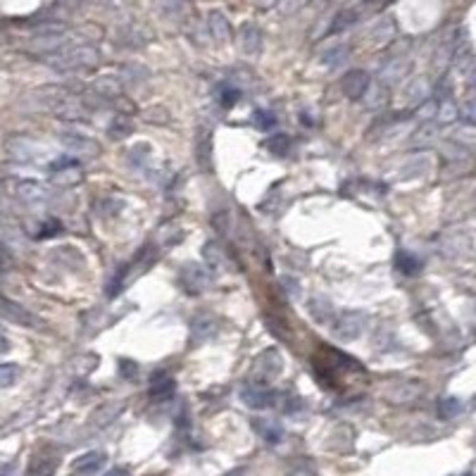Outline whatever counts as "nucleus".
Returning <instances> with one entry per match:
<instances>
[{
	"instance_id": "34",
	"label": "nucleus",
	"mask_w": 476,
	"mask_h": 476,
	"mask_svg": "<svg viewBox=\"0 0 476 476\" xmlns=\"http://www.w3.org/2000/svg\"><path fill=\"white\" fill-rule=\"evenodd\" d=\"M438 112V102L436 100H429V102H422V110H419V117L429 119Z\"/></svg>"
},
{
	"instance_id": "37",
	"label": "nucleus",
	"mask_w": 476,
	"mask_h": 476,
	"mask_svg": "<svg viewBox=\"0 0 476 476\" xmlns=\"http://www.w3.org/2000/svg\"><path fill=\"white\" fill-rule=\"evenodd\" d=\"M0 476H12V467H8V469H5V472L0 474Z\"/></svg>"
},
{
	"instance_id": "36",
	"label": "nucleus",
	"mask_w": 476,
	"mask_h": 476,
	"mask_svg": "<svg viewBox=\"0 0 476 476\" xmlns=\"http://www.w3.org/2000/svg\"><path fill=\"white\" fill-rule=\"evenodd\" d=\"M10 350V340H8V336H5V331L0 329V355H5Z\"/></svg>"
},
{
	"instance_id": "30",
	"label": "nucleus",
	"mask_w": 476,
	"mask_h": 476,
	"mask_svg": "<svg viewBox=\"0 0 476 476\" xmlns=\"http://www.w3.org/2000/svg\"><path fill=\"white\" fill-rule=\"evenodd\" d=\"M252 119H255V124L260 129H272L274 122H277L272 112H267V110H255V112H252Z\"/></svg>"
},
{
	"instance_id": "40",
	"label": "nucleus",
	"mask_w": 476,
	"mask_h": 476,
	"mask_svg": "<svg viewBox=\"0 0 476 476\" xmlns=\"http://www.w3.org/2000/svg\"><path fill=\"white\" fill-rule=\"evenodd\" d=\"M467 476H474V474H467Z\"/></svg>"
},
{
	"instance_id": "10",
	"label": "nucleus",
	"mask_w": 476,
	"mask_h": 476,
	"mask_svg": "<svg viewBox=\"0 0 476 476\" xmlns=\"http://www.w3.org/2000/svg\"><path fill=\"white\" fill-rule=\"evenodd\" d=\"M0 317L10 319V322H14V324H22V327H34L36 324V319L31 317V312H27L22 305L12 303V300H8L3 296H0Z\"/></svg>"
},
{
	"instance_id": "28",
	"label": "nucleus",
	"mask_w": 476,
	"mask_h": 476,
	"mask_svg": "<svg viewBox=\"0 0 476 476\" xmlns=\"http://www.w3.org/2000/svg\"><path fill=\"white\" fill-rule=\"evenodd\" d=\"M288 146H291L288 136H274V138H269V143H267V148L272 150L274 155H286Z\"/></svg>"
},
{
	"instance_id": "25",
	"label": "nucleus",
	"mask_w": 476,
	"mask_h": 476,
	"mask_svg": "<svg viewBox=\"0 0 476 476\" xmlns=\"http://www.w3.org/2000/svg\"><path fill=\"white\" fill-rule=\"evenodd\" d=\"M19 379V367L17 365H0V388L12 386Z\"/></svg>"
},
{
	"instance_id": "9",
	"label": "nucleus",
	"mask_w": 476,
	"mask_h": 476,
	"mask_svg": "<svg viewBox=\"0 0 476 476\" xmlns=\"http://www.w3.org/2000/svg\"><path fill=\"white\" fill-rule=\"evenodd\" d=\"M340 86H343L345 96L357 100V98H362L367 93V89H369V74H367L365 69H350L348 74L343 76Z\"/></svg>"
},
{
	"instance_id": "17",
	"label": "nucleus",
	"mask_w": 476,
	"mask_h": 476,
	"mask_svg": "<svg viewBox=\"0 0 476 476\" xmlns=\"http://www.w3.org/2000/svg\"><path fill=\"white\" fill-rule=\"evenodd\" d=\"M429 93V81L426 79H415L407 84L405 93H402V100L407 102V105H419V102H424V98H426Z\"/></svg>"
},
{
	"instance_id": "4",
	"label": "nucleus",
	"mask_w": 476,
	"mask_h": 476,
	"mask_svg": "<svg viewBox=\"0 0 476 476\" xmlns=\"http://www.w3.org/2000/svg\"><path fill=\"white\" fill-rule=\"evenodd\" d=\"M60 141H62V146H67V150H69L74 158H81V160L96 158V155L100 153V146L89 136H81V133H60Z\"/></svg>"
},
{
	"instance_id": "5",
	"label": "nucleus",
	"mask_w": 476,
	"mask_h": 476,
	"mask_svg": "<svg viewBox=\"0 0 476 476\" xmlns=\"http://www.w3.org/2000/svg\"><path fill=\"white\" fill-rule=\"evenodd\" d=\"M179 283H181V288H184L186 293L195 296V293H200V291H205V288H208L210 274L205 272V269L200 267V265H188V267L181 269Z\"/></svg>"
},
{
	"instance_id": "1",
	"label": "nucleus",
	"mask_w": 476,
	"mask_h": 476,
	"mask_svg": "<svg viewBox=\"0 0 476 476\" xmlns=\"http://www.w3.org/2000/svg\"><path fill=\"white\" fill-rule=\"evenodd\" d=\"M41 60L58 72H76V69H89V67L98 65L100 58H98V53L91 45L76 43L65 50H58V53H53V55H43Z\"/></svg>"
},
{
	"instance_id": "2",
	"label": "nucleus",
	"mask_w": 476,
	"mask_h": 476,
	"mask_svg": "<svg viewBox=\"0 0 476 476\" xmlns=\"http://www.w3.org/2000/svg\"><path fill=\"white\" fill-rule=\"evenodd\" d=\"M283 369V357L279 353L277 348H269L265 353H260L255 357L250 367V376H252V384H260V386H267L281 374Z\"/></svg>"
},
{
	"instance_id": "11",
	"label": "nucleus",
	"mask_w": 476,
	"mask_h": 476,
	"mask_svg": "<svg viewBox=\"0 0 476 476\" xmlns=\"http://www.w3.org/2000/svg\"><path fill=\"white\" fill-rule=\"evenodd\" d=\"M217 329H219V324H217L215 317L200 314L193 322V327H191V340H193V343H205V340H210L212 336L217 334Z\"/></svg>"
},
{
	"instance_id": "20",
	"label": "nucleus",
	"mask_w": 476,
	"mask_h": 476,
	"mask_svg": "<svg viewBox=\"0 0 476 476\" xmlns=\"http://www.w3.org/2000/svg\"><path fill=\"white\" fill-rule=\"evenodd\" d=\"M210 29H212V36H215L217 41H226L231 36V27H229V22H226L221 12H212L210 14Z\"/></svg>"
},
{
	"instance_id": "8",
	"label": "nucleus",
	"mask_w": 476,
	"mask_h": 476,
	"mask_svg": "<svg viewBox=\"0 0 476 476\" xmlns=\"http://www.w3.org/2000/svg\"><path fill=\"white\" fill-rule=\"evenodd\" d=\"M422 391V386L417 381H393L384 388V398L391 402H410L415 400Z\"/></svg>"
},
{
	"instance_id": "35",
	"label": "nucleus",
	"mask_w": 476,
	"mask_h": 476,
	"mask_svg": "<svg viewBox=\"0 0 476 476\" xmlns=\"http://www.w3.org/2000/svg\"><path fill=\"white\" fill-rule=\"evenodd\" d=\"M119 367L124 369V379H133V376H136V371H138V367H133L129 360H122V362H119Z\"/></svg>"
},
{
	"instance_id": "13",
	"label": "nucleus",
	"mask_w": 476,
	"mask_h": 476,
	"mask_svg": "<svg viewBox=\"0 0 476 476\" xmlns=\"http://www.w3.org/2000/svg\"><path fill=\"white\" fill-rule=\"evenodd\" d=\"M17 195L24 200V203H43L48 198V188L39 181H17Z\"/></svg>"
},
{
	"instance_id": "12",
	"label": "nucleus",
	"mask_w": 476,
	"mask_h": 476,
	"mask_svg": "<svg viewBox=\"0 0 476 476\" xmlns=\"http://www.w3.org/2000/svg\"><path fill=\"white\" fill-rule=\"evenodd\" d=\"M307 312L317 324H329V322H334V317H336L334 305H331L327 298H310Z\"/></svg>"
},
{
	"instance_id": "32",
	"label": "nucleus",
	"mask_w": 476,
	"mask_h": 476,
	"mask_svg": "<svg viewBox=\"0 0 476 476\" xmlns=\"http://www.w3.org/2000/svg\"><path fill=\"white\" fill-rule=\"evenodd\" d=\"M457 115H459V110L450 100L443 102V107L438 110V117H441L443 122H453V119H457Z\"/></svg>"
},
{
	"instance_id": "26",
	"label": "nucleus",
	"mask_w": 476,
	"mask_h": 476,
	"mask_svg": "<svg viewBox=\"0 0 476 476\" xmlns=\"http://www.w3.org/2000/svg\"><path fill=\"white\" fill-rule=\"evenodd\" d=\"M355 19H357V10H343V12L334 19V24H331V34H338L340 29L350 27Z\"/></svg>"
},
{
	"instance_id": "31",
	"label": "nucleus",
	"mask_w": 476,
	"mask_h": 476,
	"mask_svg": "<svg viewBox=\"0 0 476 476\" xmlns=\"http://www.w3.org/2000/svg\"><path fill=\"white\" fill-rule=\"evenodd\" d=\"M459 115L467 119L469 124H476V98H469V100L459 107Z\"/></svg>"
},
{
	"instance_id": "39",
	"label": "nucleus",
	"mask_w": 476,
	"mask_h": 476,
	"mask_svg": "<svg viewBox=\"0 0 476 476\" xmlns=\"http://www.w3.org/2000/svg\"><path fill=\"white\" fill-rule=\"evenodd\" d=\"M110 476H127V474H124V472H112Z\"/></svg>"
},
{
	"instance_id": "21",
	"label": "nucleus",
	"mask_w": 476,
	"mask_h": 476,
	"mask_svg": "<svg viewBox=\"0 0 476 476\" xmlns=\"http://www.w3.org/2000/svg\"><path fill=\"white\" fill-rule=\"evenodd\" d=\"M241 45L246 53H257L260 50V31L255 27H246L241 31Z\"/></svg>"
},
{
	"instance_id": "6",
	"label": "nucleus",
	"mask_w": 476,
	"mask_h": 476,
	"mask_svg": "<svg viewBox=\"0 0 476 476\" xmlns=\"http://www.w3.org/2000/svg\"><path fill=\"white\" fill-rule=\"evenodd\" d=\"M5 150H8L10 158H12L14 162H19V164H31V162H36V158H39V148H36V143L31 141V138H27V136L10 138Z\"/></svg>"
},
{
	"instance_id": "18",
	"label": "nucleus",
	"mask_w": 476,
	"mask_h": 476,
	"mask_svg": "<svg viewBox=\"0 0 476 476\" xmlns=\"http://www.w3.org/2000/svg\"><path fill=\"white\" fill-rule=\"evenodd\" d=\"M252 426H255V431L260 433L267 443H279L283 438L281 426H279V424H274L272 419H255V422H252Z\"/></svg>"
},
{
	"instance_id": "3",
	"label": "nucleus",
	"mask_w": 476,
	"mask_h": 476,
	"mask_svg": "<svg viewBox=\"0 0 476 476\" xmlns=\"http://www.w3.org/2000/svg\"><path fill=\"white\" fill-rule=\"evenodd\" d=\"M367 329V314L360 312V310H353V312H343L338 319H336V336L343 340H355L365 334Z\"/></svg>"
},
{
	"instance_id": "14",
	"label": "nucleus",
	"mask_w": 476,
	"mask_h": 476,
	"mask_svg": "<svg viewBox=\"0 0 476 476\" xmlns=\"http://www.w3.org/2000/svg\"><path fill=\"white\" fill-rule=\"evenodd\" d=\"M102 464H105V455L102 453H86L79 459H74V472L81 476H91L100 472Z\"/></svg>"
},
{
	"instance_id": "38",
	"label": "nucleus",
	"mask_w": 476,
	"mask_h": 476,
	"mask_svg": "<svg viewBox=\"0 0 476 476\" xmlns=\"http://www.w3.org/2000/svg\"><path fill=\"white\" fill-rule=\"evenodd\" d=\"M3 193H5V181L0 179V195H3Z\"/></svg>"
},
{
	"instance_id": "15",
	"label": "nucleus",
	"mask_w": 476,
	"mask_h": 476,
	"mask_svg": "<svg viewBox=\"0 0 476 476\" xmlns=\"http://www.w3.org/2000/svg\"><path fill=\"white\" fill-rule=\"evenodd\" d=\"M405 72H407V60L405 58H396V60H391V62H386V67H384V72H381V84L384 86H393V84H398V81L405 76Z\"/></svg>"
},
{
	"instance_id": "23",
	"label": "nucleus",
	"mask_w": 476,
	"mask_h": 476,
	"mask_svg": "<svg viewBox=\"0 0 476 476\" xmlns=\"http://www.w3.org/2000/svg\"><path fill=\"white\" fill-rule=\"evenodd\" d=\"M459 412H462V402H459L457 398H443V400L438 402V415L443 419H455Z\"/></svg>"
},
{
	"instance_id": "24",
	"label": "nucleus",
	"mask_w": 476,
	"mask_h": 476,
	"mask_svg": "<svg viewBox=\"0 0 476 476\" xmlns=\"http://www.w3.org/2000/svg\"><path fill=\"white\" fill-rule=\"evenodd\" d=\"M419 267H422V262H419L415 255H410V252H398V269H400L402 274H417Z\"/></svg>"
},
{
	"instance_id": "29",
	"label": "nucleus",
	"mask_w": 476,
	"mask_h": 476,
	"mask_svg": "<svg viewBox=\"0 0 476 476\" xmlns=\"http://www.w3.org/2000/svg\"><path fill=\"white\" fill-rule=\"evenodd\" d=\"M436 136H438V129L433 127V124H426V127H422L415 133V138H412V141H415V143H431Z\"/></svg>"
},
{
	"instance_id": "22",
	"label": "nucleus",
	"mask_w": 476,
	"mask_h": 476,
	"mask_svg": "<svg viewBox=\"0 0 476 476\" xmlns=\"http://www.w3.org/2000/svg\"><path fill=\"white\" fill-rule=\"evenodd\" d=\"M81 172L74 167H65V169H58V172H53V184L55 186H74L76 181H79Z\"/></svg>"
},
{
	"instance_id": "19",
	"label": "nucleus",
	"mask_w": 476,
	"mask_h": 476,
	"mask_svg": "<svg viewBox=\"0 0 476 476\" xmlns=\"http://www.w3.org/2000/svg\"><path fill=\"white\" fill-rule=\"evenodd\" d=\"M365 102H367V107H371V110H379V107H386V102H388V91H386V86L381 84V86H376V89H367L365 96Z\"/></svg>"
},
{
	"instance_id": "7",
	"label": "nucleus",
	"mask_w": 476,
	"mask_h": 476,
	"mask_svg": "<svg viewBox=\"0 0 476 476\" xmlns=\"http://www.w3.org/2000/svg\"><path fill=\"white\" fill-rule=\"evenodd\" d=\"M243 402L252 410H267V407L277 405V393L269 391V388L260 386V384H252V386H246L241 393Z\"/></svg>"
},
{
	"instance_id": "16",
	"label": "nucleus",
	"mask_w": 476,
	"mask_h": 476,
	"mask_svg": "<svg viewBox=\"0 0 476 476\" xmlns=\"http://www.w3.org/2000/svg\"><path fill=\"white\" fill-rule=\"evenodd\" d=\"M174 379L169 374H164V371H158V374L153 376V386H150V396L158 398V400H164V398H169L174 393Z\"/></svg>"
},
{
	"instance_id": "27",
	"label": "nucleus",
	"mask_w": 476,
	"mask_h": 476,
	"mask_svg": "<svg viewBox=\"0 0 476 476\" xmlns=\"http://www.w3.org/2000/svg\"><path fill=\"white\" fill-rule=\"evenodd\" d=\"M96 91L100 93V96H107V98H117L119 91H122V86L117 84L115 79H110V76H105V79H100L96 84Z\"/></svg>"
},
{
	"instance_id": "33",
	"label": "nucleus",
	"mask_w": 476,
	"mask_h": 476,
	"mask_svg": "<svg viewBox=\"0 0 476 476\" xmlns=\"http://www.w3.org/2000/svg\"><path fill=\"white\" fill-rule=\"evenodd\" d=\"M241 98V93H238V89H224L221 91V105L224 107H231L234 102Z\"/></svg>"
}]
</instances>
